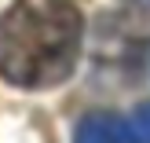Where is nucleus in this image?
<instances>
[{"label":"nucleus","mask_w":150,"mask_h":143,"mask_svg":"<svg viewBox=\"0 0 150 143\" xmlns=\"http://www.w3.org/2000/svg\"><path fill=\"white\" fill-rule=\"evenodd\" d=\"M84 18L70 0H18L0 18V77L48 88L73 73Z\"/></svg>","instance_id":"f257e3e1"},{"label":"nucleus","mask_w":150,"mask_h":143,"mask_svg":"<svg viewBox=\"0 0 150 143\" xmlns=\"http://www.w3.org/2000/svg\"><path fill=\"white\" fill-rule=\"evenodd\" d=\"M77 143H132V132L117 114H92L81 121Z\"/></svg>","instance_id":"f03ea898"},{"label":"nucleus","mask_w":150,"mask_h":143,"mask_svg":"<svg viewBox=\"0 0 150 143\" xmlns=\"http://www.w3.org/2000/svg\"><path fill=\"white\" fill-rule=\"evenodd\" d=\"M136 139L139 143H150V103L136 110Z\"/></svg>","instance_id":"7ed1b4c3"}]
</instances>
